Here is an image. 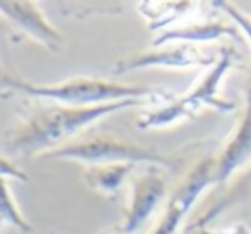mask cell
<instances>
[{"instance_id":"9a60e30c","label":"cell","mask_w":251,"mask_h":234,"mask_svg":"<svg viewBox=\"0 0 251 234\" xmlns=\"http://www.w3.org/2000/svg\"><path fill=\"white\" fill-rule=\"evenodd\" d=\"M0 176L18 179V181H23V182H26L29 179L25 171H21L14 162L9 160V158H5V157H2V155H0Z\"/></svg>"},{"instance_id":"2e32d148","label":"cell","mask_w":251,"mask_h":234,"mask_svg":"<svg viewBox=\"0 0 251 234\" xmlns=\"http://www.w3.org/2000/svg\"><path fill=\"white\" fill-rule=\"evenodd\" d=\"M196 234H250L244 224H236V226L224 227V229H206V227H200Z\"/></svg>"},{"instance_id":"e0dca14e","label":"cell","mask_w":251,"mask_h":234,"mask_svg":"<svg viewBox=\"0 0 251 234\" xmlns=\"http://www.w3.org/2000/svg\"><path fill=\"white\" fill-rule=\"evenodd\" d=\"M246 105H251V78L248 79V84H246Z\"/></svg>"},{"instance_id":"277c9868","label":"cell","mask_w":251,"mask_h":234,"mask_svg":"<svg viewBox=\"0 0 251 234\" xmlns=\"http://www.w3.org/2000/svg\"><path fill=\"white\" fill-rule=\"evenodd\" d=\"M42 158H55V160H76L86 162L91 165L115 164V162H129L138 164L145 162L150 165H160L165 169H174L177 160L169 155L157 152L155 148H147L131 141H121L114 136H95L84 140L64 143L59 148L40 155Z\"/></svg>"},{"instance_id":"3957f363","label":"cell","mask_w":251,"mask_h":234,"mask_svg":"<svg viewBox=\"0 0 251 234\" xmlns=\"http://www.w3.org/2000/svg\"><path fill=\"white\" fill-rule=\"evenodd\" d=\"M234 66V52L224 49L219 53V59L208 69V73L196 83L191 91L182 97L169 102V104L147 112L136 123L138 130H158V128L172 126L181 119H191L201 107H212L219 112H234L236 105L220 97V84L224 76Z\"/></svg>"},{"instance_id":"8992f818","label":"cell","mask_w":251,"mask_h":234,"mask_svg":"<svg viewBox=\"0 0 251 234\" xmlns=\"http://www.w3.org/2000/svg\"><path fill=\"white\" fill-rule=\"evenodd\" d=\"M213 167H215L213 157H206L193 165L191 171L182 178L177 188L172 191L164 215L151 234H177L182 220L186 219L196 200L201 196V193L208 186L215 184Z\"/></svg>"},{"instance_id":"6da1fadb","label":"cell","mask_w":251,"mask_h":234,"mask_svg":"<svg viewBox=\"0 0 251 234\" xmlns=\"http://www.w3.org/2000/svg\"><path fill=\"white\" fill-rule=\"evenodd\" d=\"M143 104L141 98H131L91 107L40 105L19 117L5 136V143L14 155H43L105 115Z\"/></svg>"},{"instance_id":"5b68a950","label":"cell","mask_w":251,"mask_h":234,"mask_svg":"<svg viewBox=\"0 0 251 234\" xmlns=\"http://www.w3.org/2000/svg\"><path fill=\"white\" fill-rule=\"evenodd\" d=\"M219 55L206 53L195 43H169L153 47L151 50L131 53L126 59L115 62L112 73L115 76L129 74L148 67H164V69H186V67H205L217 62Z\"/></svg>"},{"instance_id":"52a82bcc","label":"cell","mask_w":251,"mask_h":234,"mask_svg":"<svg viewBox=\"0 0 251 234\" xmlns=\"http://www.w3.org/2000/svg\"><path fill=\"white\" fill-rule=\"evenodd\" d=\"M0 16H4L11 25L19 28L23 33L42 43L50 52H60L66 40L62 33L50 25L43 11L28 0H0Z\"/></svg>"},{"instance_id":"ffe728a7","label":"cell","mask_w":251,"mask_h":234,"mask_svg":"<svg viewBox=\"0 0 251 234\" xmlns=\"http://www.w3.org/2000/svg\"><path fill=\"white\" fill-rule=\"evenodd\" d=\"M0 222H4V220H2V217H0Z\"/></svg>"},{"instance_id":"ac0fdd59","label":"cell","mask_w":251,"mask_h":234,"mask_svg":"<svg viewBox=\"0 0 251 234\" xmlns=\"http://www.w3.org/2000/svg\"><path fill=\"white\" fill-rule=\"evenodd\" d=\"M9 76H11V74H9L7 71L4 69V66L0 64V83H2V81H4V79H7Z\"/></svg>"},{"instance_id":"ba28073f","label":"cell","mask_w":251,"mask_h":234,"mask_svg":"<svg viewBox=\"0 0 251 234\" xmlns=\"http://www.w3.org/2000/svg\"><path fill=\"white\" fill-rule=\"evenodd\" d=\"M165 191H167V182L155 169L141 174L133 182L129 205L124 210V219L115 231L124 234L136 233L155 213L157 207L164 200Z\"/></svg>"},{"instance_id":"30bf717a","label":"cell","mask_w":251,"mask_h":234,"mask_svg":"<svg viewBox=\"0 0 251 234\" xmlns=\"http://www.w3.org/2000/svg\"><path fill=\"white\" fill-rule=\"evenodd\" d=\"M222 36H232L234 40H241V33L236 25H229L224 21H201L191 25L174 26L160 31L158 38L153 40L151 47H162L169 43H206L219 40Z\"/></svg>"},{"instance_id":"7c38bea8","label":"cell","mask_w":251,"mask_h":234,"mask_svg":"<svg viewBox=\"0 0 251 234\" xmlns=\"http://www.w3.org/2000/svg\"><path fill=\"white\" fill-rule=\"evenodd\" d=\"M193 7H196L195 2H140L136 11L145 18L151 31H164L165 26L181 19Z\"/></svg>"},{"instance_id":"d6986e66","label":"cell","mask_w":251,"mask_h":234,"mask_svg":"<svg viewBox=\"0 0 251 234\" xmlns=\"http://www.w3.org/2000/svg\"><path fill=\"white\" fill-rule=\"evenodd\" d=\"M105 234H124V233H119V231H110V233H105Z\"/></svg>"},{"instance_id":"5bb4252c","label":"cell","mask_w":251,"mask_h":234,"mask_svg":"<svg viewBox=\"0 0 251 234\" xmlns=\"http://www.w3.org/2000/svg\"><path fill=\"white\" fill-rule=\"evenodd\" d=\"M213 7H217L219 11H222L229 19H232L234 25L237 26V29L241 28V31H243L251 42V18L250 16H246L244 12H241L239 9H236L234 5L227 4V2H213Z\"/></svg>"},{"instance_id":"9c48e42d","label":"cell","mask_w":251,"mask_h":234,"mask_svg":"<svg viewBox=\"0 0 251 234\" xmlns=\"http://www.w3.org/2000/svg\"><path fill=\"white\" fill-rule=\"evenodd\" d=\"M213 179L215 184H226L234 172L250 162L251 158V105H246L243 119L226 147L215 155Z\"/></svg>"},{"instance_id":"8fae6325","label":"cell","mask_w":251,"mask_h":234,"mask_svg":"<svg viewBox=\"0 0 251 234\" xmlns=\"http://www.w3.org/2000/svg\"><path fill=\"white\" fill-rule=\"evenodd\" d=\"M136 167V164L129 162H115V164H98L90 165L84 172V182L95 191L103 193L105 196H117L124 184L126 178Z\"/></svg>"},{"instance_id":"7a4b0ae2","label":"cell","mask_w":251,"mask_h":234,"mask_svg":"<svg viewBox=\"0 0 251 234\" xmlns=\"http://www.w3.org/2000/svg\"><path fill=\"white\" fill-rule=\"evenodd\" d=\"M0 84L12 91L29 95V97L45 98V100H52L53 104H66L73 105V107H91V105L131 100V98L145 100L147 97L157 100L160 97V93H157L153 88L134 86V84H124L117 83V81L86 76L71 78V79L53 84H33L25 79H19V78L9 76Z\"/></svg>"},{"instance_id":"4fadbf2b","label":"cell","mask_w":251,"mask_h":234,"mask_svg":"<svg viewBox=\"0 0 251 234\" xmlns=\"http://www.w3.org/2000/svg\"><path fill=\"white\" fill-rule=\"evenodd\" d=\"M0 217H2V220L14 226L16 229H19L21 233L25 234L33 233V226L21 213V210H19L18 203H16L14 196L11 193V188H9L4 176H0Z\"/></svg>"}]
</instances>
